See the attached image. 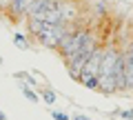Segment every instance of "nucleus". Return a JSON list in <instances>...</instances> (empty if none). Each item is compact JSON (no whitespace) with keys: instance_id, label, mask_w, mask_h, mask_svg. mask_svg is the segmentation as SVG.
<instances>
[{"instance_id":"nucleus-1","label":"nucleus","mask_w":133,"mask_h":120,"mask_svg":"<svg viewBox=\"0 0 133 120\" xmlns=\"http://www.w3.org/2000/svg\"><path fill=\"white\" fill-rule=\"evenodd\" d=\"M120 53L113 47L104 49V56H102V65H100V73H98V82H100V91L104 93H113L115 89V80H113V71H115V62H118Z\"/></svg>"},{"instance_id":"nucleus-2","label":"nucleus","mask_w":133,"mask_h":120,"mask_svg":"<svg viewBox=\"0 0 133 120\" xmlns=\"http://www.w3.org/2000/svg\"><path fill=\"white\" fill-rule=\"evenodd\" d=\"M89 40H91L89 31H69V36L64 38V42L60 45V51H62V56H64V60L73 58Z\"/></svg>"},{"instance_id":"nucleus-3","label":"nucleus","mask_w":133,"mask_h":120,"mask_svg":"<svg viewBox=\"0 0 133 120\" xmlns=\"http://www.w3.org/2000/svg\"><path fill=\"white\" fill-rule=\"evenodd\" d=\"M58 7H60V5H58L56 0H29L24 14H27L29 18H40V20H44V16H47L49 11L58 9Z\"/></svg>"},{"instance_id":"nucleus-4","label":"nucleus","mask_w":133,"mask_h":120,"mask_svg":"<svg viewBox=\"0 0 133 120\" xmlns=\"http://www.w3.org/2000/svg\"><path fill=\"white\" fill-rule=\"evenodd\" d=\"M122 60L127 73V89H133V42H129V47L122 51Z\"/></svg>"},{"instance_id":"nucleus-5","label":"nucleus","mask_w":133,"mask_h":120,"mask_svg":"<svg viewBox=\"0 0 133 120\" xmlns=\"http://www.w3.org/2000/svg\"><path fill=\"white\" fill-rule=\"evenodd\" d=\"M102 56H104V51H102V49H95L93 56L89 58V62L84 65V69H82L80 73H87V76H98V73H100V65H102Z\"/></svg>"},{"instance_id":"nucleus-6","label":"nucleus","mask_w":133,"mask_h":120,"mask_svg":"<svg viewBox=\"0 0 133 120\" xmlns=\"http://www.w3.org/2000/svg\"><path fill=\"white\" fill-rule=\"evenodd\" d=\"M78 80L87 87V89H100V82H98V76H87V73H80Z\"/></svg>"},{"instance_id":"nucleus-7","label":"nucleus","mask_w":133,"mask_h":120,"mask_svg":"<svg viewBox=\"0 0 133 120\" xmlns=\"http://www.w3.org/2000/svg\"><path fill=\"white\" fill-rule=\"evenodd\" d=\"M27 5H29V0H11V9H14V14H16V16L24 14Z\"/></svg>"},{"instance_id":"nucleus-8","label":"nucleus","mask_w":133,"mask_h":120,"mask_svg":"<svg viewBox=\"0 0 133 120\" xmlns=\"http://www.w3.org/2000/svg\"><path fill=\"white\" fill-rule=\"evenodd\" d=\"M40 98L44 100V105H53V102H56V93H53L51 89H42V91H40Z\"/></svg>"},{"instance_id":"nucleus-9","label":"nucleus","mask_w":133,"mask_h":120,"mask_svg":"<svg viewBox=\"0 0 133 120\" xmlns=\"http://www.w3.org/2000/svg\"><path fill=\"white\" fill-rule=\"evenodd\" d=\"M14 42H16V47H18V49H27V47H29L27 38H24L22 34H16V36H14Z\"/></svg>"},{"instance_id":"nucleus-10","label":"nucleus","mask_w":133,"mask_h":120,"mask_svg":"<svg viewBox=\"0 0 133 120\" xmlns=\"http://www.w3.org/2000/svg\"><path fill=\"white\" fill-rule=\"evenodd\" d=\"M20 89H22V93H24L31 102H38V93H33L31 89H29V85H20Z\"/></svg>"},{"instance_id":"nucleus-11","label":"nucleus","mask_w":133,"mask_h":120,"mask_svg":"<svg viewBox=\"0 0 133 120\" xmlns=\"http://www.w3.org/2000/svg\"><path fill=\"white\" fill-rule=\"evenodd\" d=\"M53 120H69V116L62 111H53Z\"/></svg>"},{"instance_id":"nucleus-12","label":"nucleus","mask_w":133,"mask_h":120,"mask_svg":"<svg viewBox=\"0 0 133 120\" xmlns=\"http://www.w3.org/2000/svg\"><path fill=\"white\" fill-rule=\"evenodd\" d=\"M120 116H122L124 120H133V111H120Z\"/></svg>"},{"instance_id":"nucleus-13","label":"nucleus","mask_w":133,"mask_h":120,"mask_svg":"<svg viewBox=\"0 0 133 120\" xmlns=\"http://www.w3.org/2000/svg\"><path fill=\"white\" fill-rule=\"evenodd\" d=\"M71 120H89V118H87V116H82V113H78V116H73Z\"/></svg>"},{"instance_id":"nucleus-14","label":"nucleus","mask_w":133,"mask_h":120,"mask_svg":"<svg viewBox=\"0 0 133 120\" xmlns=\"http://www.w3.org/2000/svg\"><path fill=\"white\" fill-rule=\"evenodd\" d=\"M0 120H7V116H5V111H0Z\"/></svg>"}]
</instances>
